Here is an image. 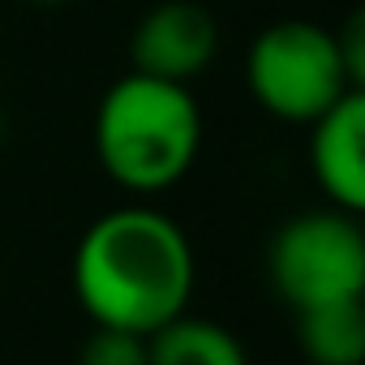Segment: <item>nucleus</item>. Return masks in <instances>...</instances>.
Wrapping results in <instances>:
<instances>
[{
  "label": "nucleus",
  "mask_w": 365,
  "mask_h": 365,
  "mask_svg": "<svg viewBox=\"0 0 365 365\" xmlns=\"http://www.w3.org/2000/svg\"><path fill=\"white\" fill-rule=\"evenodd\" d=\"M73 297L95 327L150 335L194 297V250L159 211H108L73 250Z\"/></svg>",
  "instance_id": "obj_1"
},
{
  "label": "nucleus",
  "mask_w": 365,
  "mask_h": 365,
  "mask_svg": "<svg viewBox=\"0 0 365 365\" xmlns=\"http://www.w3.org/2000/svg\"><path fill=\"white\" fill-rule=\"evenodd\" d=\"M202 146V112L190 86L125 73L95 112V155L129 194H163L185 176Z\"/></svg>",
  "instance_id": "obj_2"
},
{
  "label": "nucleus",
  "mask_w": 365,
  "mask_h": 365,
  "mask_svg": "<svg viewBox=\"0 0 365 365\" xmlns=\"http://www.w3.org/2000/svg\"><path fill=\"white\" fill-rule=\"evenodd\" d=\"M245 82L262 112L309 125L361 82L348 73L335 31L318 22H275L245 52Z\"/></svg>",
  "instance_id": "obj_3"
},
{
  "label": "nucleus",
  "mask_w": 365,
  "mask_h": 365,
  "mask_svg": "<svg viewBox=\"0 0 365 365\" xmlns=\"http://www.w3.org/2000/svg\"><path fill=\"white\" fill-rule=\"evenodd\" d=\"M267 271L292 309L365 297V232L339 207L297 215L271 237Z\"/></svg>",
  "instance_id": "obj_4"
},
{
  "label": "nucleus",
  "mask_w": 365,
  "mask_h": 365,
  "mask_svg": "<svg viewBox=\"0 0 365 365\" xmlns=\"http://www.w3.org/2000/svg\"><path fill=\"white\" fill-rule=\"evenodd\" d=\"M220 52V26L198 0H163L146 9L129 39L133 73L190 86Z\"/></svg>",
  "instance_id": "obj_5"
},
{
  "label": "nucleus",
  "mask_w": 365,
  "mask_h": 365,
  "mask_svg": "<svg viewBox=\"0 0 365 365\" xmlns=\"http://www.w3.org/2000/svg\"><path fill=\"white\" fill-rule=\"evenodd\" d=\"M309 168L318 190L339 211L365 207V95L348 91L309 120Z\"/></svg>",
  "instance_id": "obj_6"
},
{
  "label": "nucleus",
  "mask_w": 365,
  "mask_h": 365,
  "mask_svg": "<svg viewBox=\"0 0 365 365\" xmlns=\"http://www.w3.org/2000/svg\"><path fill=\"white\" fill-rule=\"evenodd\" d=\"M297 339L314 365H361L365 361V297L297 309Z\"/></svg>",
  "instance_id": "obj_7"
},
{
  "label": "nucleus",
  "mask_w": 365,
  "mask_h": 365,
  "mask_svg": "<svg viewBox=\"0 0 365 365\" xmlns=\"http://www.w3.org/2000/svg\"><path fill=\"white\" fill-rule=\"evenodd\" d=\"M146 356L150 365H250L241 339L228 327L194 318L190 309L146 335Z\"/></svg>",
  "instance_id": "obj_8"
},
{
  "label": "nucleus",
  "mask_w": 365,
  "mask_h": 365,
  "mask_svg": "<svg viewBox=\"0 0 365 365\" xmlns=\"http://www.w3.org/2000/svg\"><path fill=\"white\" fill-rule=\"evenodd\" d=\"M78 365H150L146 356V335L133 331H116V327H95V335H86Z\"/></svg>",
  "instance_id": "obj_9"
},
{
  "label": "nucleus",
  "mask_w": 365,
  "mask_h": 365,
  "mask_svg": "<svg viewBox=\"0 0 365 365\" xmlns=\"http://www.w3.org/2000/svg\"><path fill=\"white\" fill-rule=\"evenodd\" d=\"M31 5H43V9H56V5H73V0H31Z\"/></svg>",
  "instance_id": "obj_10"
}]
</instances>
